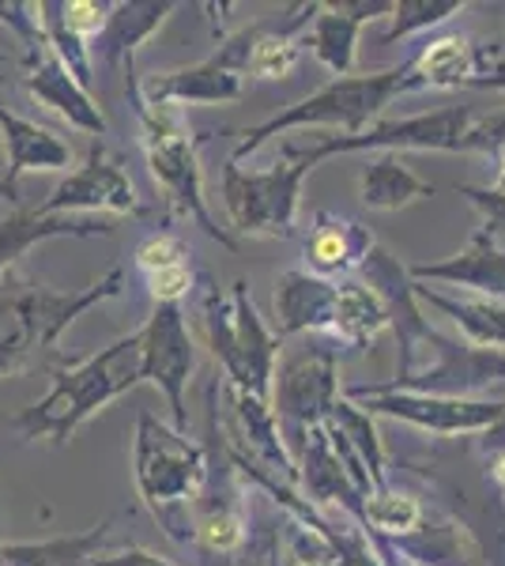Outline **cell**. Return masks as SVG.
Segmentation results:
<instances>
[{
	"label": "cell",
	"instance_id": "obj_15",
	"mask_svg": "<svg viewBox=\"0 0 505 566\" xmlns=\"http://www.w3.org/2000/svg\"><path fill=\"white\" fill-rule=\"evenodd\" d=\"M389 15L392 0H336V4H320L309 31L302 34V45H309L317 65H325L336 80H344L355 69L362 27L374 20H389Z\"/></svg>",
	"mask_w": 505,
	"mask_h": 566
},
{
	"label": "cell",
	"instance_id": "obj_2",
	"mask_svg": "<svg viewBox=\"0 0 505 566\" xmlns=\"http://www.w3.org/2000/svg\"><path fill=\"white\" fill-rule=\"evenodd\" d=\"M125 291V264H109L98 280L76 291H53L45 283L4 272L0 276V381L12 378L57 348V340L91 306L109 303Z\"/></svg>",
	"mask_w": 505,
	"mask_h": 566
},
{
	"label": "cell",
	"instance_id": "obj_34",
	"mask_svg": "<svg viewBox=\"0 0 505 566\" xmlns=\"http://www.w3.org/2000/svg\"><path fill=\"white\" fill-rule=\"evenodd\" d=\"M114 0H61V23L87 45L103 34Z\"/></svg>",
	"mask_w": 505,
	"mask_h": 566
},
{
	"label": "cell",
	"instance_id": "obj_1",
	"mask_svg": "<svg viewBox=\"0 0 505 566\" xmlns=\"http://www.w3.org/2000/svg\"><path fill=\"white\" fill-rule=\"evenodd\" d=\"M144 381V359H140V333L117 336L114 344L98 348L95 355L69 367L53 370V386L45 397L27 405L23 412L8 419L23 442L50 438L53 446H64L84 423H91L106 405L125 397Z\"/></svg>",
	"mask_w": 505,
	"mask_h": 566
},
{
	"label": "cell",
	"instance_id": "obj_38",
	"mask_svg": "<svg viewBox=\"0 0 505 566\" xmlns=\"http://www.w3.org/2000/svg\"><path fill=\"white\" fill-rule=\"evenodd\" d=\"M87 566H178V563H170V559H162V555H155L151 547L122 544V547H109V552H98Z\"/></svg>",
	"mask_w": 505,
	"mask_h": 566
},
{
	"label": "cell",
	"instance_id": "obj_29",
	"mask_svg": "<svg viewBox=\"0 0 505 566\" xmlns=\"http://www.w3.org/2000/svg\"><path fill=\"white\" fill-rule=\"evenodd\" d=\"M422 522H427V506L419 502V495L397 491L392 483L362 499V528L381 541H400V536L419 533Z\"/></svg>",
	"mask_w": 505,
	"mask_h": 566
},
{
	"label": "cell",
	"instance_id": "obj_12",
	"mask_svg": "<svg viewBox=\"0 0 505 566\" xmlns=\"http://www.w3.org/2000/svg\"><path fill=\"white\" fill-rule=\"evenodd\" d=\"M339 386V355L328 344H309L280 363V374L272 378V416L280 423V434L291 446L302 442L309 427L325 423L333 412Z\"/></svg>",
	"mask_w": 505,
	"mask_h": 566
},
{
	"label": "cell",
	"instance_id": "obj_11",
	"mask_svg": "<svg viewBox=\"0 0 505 566\" xmlns=\"http://www.w3.org/2000/svg\"><path fill=\"white\" fill-rule=\"evenodd\" d=\"M264 20L242 27L231 39H223L211 57L186 69L151 72L140 84V98L151 106H223L245 95V65H250L253 42L261 39Z\"/></svg>",
	"mask_w": 505,
	"mask_h": 566
},
{
	"label": "cell",
	"instance_id": "obj_7",
	"mask_svg": "<svg viewBox=\"0 0 505 566\" xmlns=\"http://www.w3.org/2000/svg\"><path fill=\"white\" fill-rule=\"evenodd\" d=\"M397 378L378 389L430 392V397H472L494 381H505V352H486L467 340H449L438 328H419L400 344Z\"/></svg>",
	"mask_w": 505,
	"mask_h": 566
},
{
	"label": "cell",
	"instance_id": "obj_35",
	"mask_svg": "<svg viewBox=\"0 0 505 566\" xmlns=\"http://www.w3.org/2000/svg\"><path fill=\"white\" fill-rule=\"evenodd\" d=\"M0 23L12 27V34L23 42V53L42 50V27H39V8L31 0H0Z\"/></svg>",
	"mask_w": 505,
	"mask_h": 566
},
{
	"label": "cell",
	"instance_id": "obj_40",
	"mask_svg": "<svg viewBox=\"0 0 505 566\" xmlns=\"http://www.w3.org/2000/svg\"><path fill=\"white\" fill-rule=\"evenodd\" d=\"M472 87H483V91H505V69H502V72H491V76H480Z\"/></svg>",
	"mask_w": 505,
	"mask_h": 566
},
{
	"label": "cell",
	"instance_id": "obj_24",
	"mask_svg": "<svg viewBox=\"0 0 505 566\" xmlns=\"http://www.w3.org/2000/svg\"><path fill=\"white\" fill-rule=\"evenodd\" d=\"M0 140H4V159L8 175L4 186L15 193V181L31 170H69L72 167V148L61 140L53 129L31 122V117L15 114V109L0 106Z\"/></svg>",
	"mask_w": 505,
	"mask_h": 566
},
{
	"label": "cell",
	"instance_id": "obj_23",
	"mask_svg": "<svg viewBox=\"0 0 505 566\" xmlns=\"http://www.w3.org/2000/svg\"><path fill=\"white\" fill-rule=\"evenodd\" d=\"M378 245L370 227L355 223L347 216H336L328 208H320L314 216V231L306 239V261L314 276L333 280V276H351L362 269V261L370 258V250Z\"/></svg>",
	"mask_w": 505,
	"mask_h": 566
},
{
	"label": "cell",
	"instance_id": "obj_41",
	"mask_svg": "<svg viewBox=\"0 0 505 566\" xmlns=\"http://www.w3.org/2000/svg\"><path fill=\"white\" fill-rule=\"evenodd\" d=\"M491 476H494V483L505 491V450H498L494 453V461H491Z\"/></svg>",
	"mask_w": 505,
	"mask_h": 566
},
{
	"label": "cell",
	"instance_id": "obj_39",
	"mask_svg": "<svg viewBox=\"0 0 505 566\" xmlns=\"http://www.w3.org/2000/svg\"><path fill=\"white\" fill-rule=\"evenodd\" d=\"M494 159H498V178H494V186H491V193H498L505 197V140L494 148Z\"/></svg>",
	"mask_w": 505,
	"mask_h": 566
},
{
	"label": "cell",
	"instance_id": "obj_30",
	"mask_svg": "<svg viewBox=\"0 0 505 566\" xmlns=\"http://www.w3.org/2000/svg\"><path fill=\"white\" fill-rule=\"evenodd\" d=\"M328 419H333V423L339 427V434L347 438V446L355 450V458L362 461V469H366V476H370L374 491L389 488V476H385V446L378 438V427H374V416H366L362 408L351 405V400L339 392Z\"/></svg>",
	"mask_w": 505,
	"mask_h": 566
},
{
	"label": "cell",
	"instance_id": "obj_45",
	"mask_svg": "<svg viewBox=\"0 0 505 566\" xmlns=\"http://www.w3.org/2000/svg\"><path fill=\"white\" fill-rule=\"evenodd\" d=\"M0 69H4V53H0Z\"/></svg>",
	"mask_w": 505,
	"mask_h": 566
},
{
	"label": "cell",
	"instance_id": "obj_43",
	"mask_svg": "<svg viewBox=\"0 0 505 566\" xmlns=\"http://www.w3.org/2000/svg\"><path fill=\"white\" fill-rule=\"evenodd\" d=\"M269 566H280V547H272V555H269Z\"/></svg>",
	"mask_w": 505,
	"mask_h": 566
},
{
	"label": "cell",
	"instance_id": "obj_32",
	"mask_svg": "<svg viewBox=\"0 0 505 566\" xmlns=\"http://www.w3.org/2000/svg\"><path fill=\"white\" fill-rule=\"evenodd\" d=\"M464 8H467V0H397L381 45H392L422 31H434V27L449 23L453 15H461Z\"/></svg>",
	"mask_w": 505,
	"mask_h": 566
},
{
	"label": "cell",
	"instance_id": "obj_6",
	"mask_svg": "<svg viewBox=\"0 0 505 566\" xmlns=\"http://www.w3.org/2000/svg\"><path fill=\"white\" fill-rule=\"evenodd\" d=\"M200 314H204L208 348L215 355L219 367H223L227 381L272 405V378H275V359H280V340L264 325L261 310H256L250 295V283L238 280L231 287V298H223L219 287L208 283Z\"/></svg>",
	"mask_w": 505,
	"mask_h": 566
},
{
	"label": "cell",
	"instance_id": "obj_9",
	"mask_svg": "<svg viewBox=\"0 0 505 566\" xmlns=\"http://www.w3.org/2000/svg\"><path fill=\"white\" fill-rule=\"evenodd\" d=\"M480 122L472 106H442L430 114L400 117V122H378L358 136H325L314 148H287L306 170L333 155L351 151H472V129Z\"/></svg>",
	"mask_w": 505,
	"mask_h": 566
},
{
	"label": "cell",
	"instance_id": "obj_36",
	"mask_svg": "<svg viewBox=\"0 0 505 566\" xmlns=\"http://www.w3.org/2000/svg\"><path fill=\"white\" fill-rule=\"evenodd\" d=\"M453 193L464 197V200H472V205L480 208L483 234H491L494 242L505 239V197L491 193V189H483V186H453Z\"/></svg>",
	"mask_w": 505,
	"mask_h": 566
},
{
	"label": "cell",
	"instance_id": "obj_8",
	"mask_svg": "<svg viewBox=\"0 0 505 566\" xmlns=\"http://www.w3.org/2000/svg\"><path fill=\"white\" fill-rule=\"evenodd\" d=\"M309 170L291 151L264 170L223 167V208L238 234L245 239H291L298 223L302 181Z\"/></svg>",
	"mask_w": 505,
	"mask_h": 566
},
{
	"label": "cell",
	"instance_id": "obj_16",
	"mask_svg": "<svg viewBox=\"0 0 505 566\" xmlns=\"http://www.w3.org/2000/svg\"><path fill=\"white\" fill-rule=\"evenodd\" d=\"M23 91L39 106L53 109L61 122H69L72 129L95 136V140L106 136V114L98 109L95 98H91V91L80 87L76 80H72V72L64 69L45 45L34 53H23Z\"/></svg>",
	"mask_w": 505,
	"mask_h": 566
},
{
	"label": "cell",
	"instance_id": "obj_19",
	"mask_svg": "<svg viewBox=\"0 0 505 566\" xmlns=\"http://www.w3.org/2000/svg\"><path fill=\"white\" fill-rule=\"evenodd\" d=\"M219 392H223L227 408H231V416H234V438H242L250 458L261 461V469H269L272 480H283L287 488H295L298 483L295 453H291L287 442H283L280 423H275L269 400H256L253 392L238 389L231 381H223Z\"/></svg>",
	"mask_w": 505,
	"mask_h": 566
},
{
	"label": "cell",
	"instance_id": "obj_28",
	"mask_svg": "<svg viewBox=\"0 0 505 566\" xmlns=\"http://www.w3.org/2000/svg\"><path fill=\"white\" fill-rule=\"evenodd\" d=\"M389 328V314H385L381 298L366 287L362 280L347 276L336 287V314H333V333L347 348H370L374 340Z\"/></svg>",
	"mask_w": 505,
	"mask_h": 566
},
{
	"label": "cell",
	"instance_id": "obj_26",
	"mask_svg": "<svg viewBox=\"0 0 505 566\" xmlns=\"http://www.w3.org/2000/svg\"><path fill=\"white\" fill-rule=\"evenodd\" d=\"M114 517L72 536L50 541H0V566H87L109 541Z\"/></svg>",
	"mask_w": 505,
	"mask_h": 566
},
{
	"label": "cell",
	"instance_id": "obj_17",
	"mask_svg": "<svg viewBox=\"0 0 505 566\" xmlns=\"http://www.w3.org/2000/svg\"><path fill=\"white\" fill-rule=\"evenodd\" d=\"M408 276L411 283H449V287L467 291V295L505 303V250L483 231H475L464 250H456L453 258L411 264Z\"/></svg>",
	"mask_w": 505,
	"mask_h": 566
},
{
	"label": "cell",
	"instance_id": "obj_25",
	"mask_svg": "<svg viewBox=\"0 0 505 566\" xmlns=\"http://www.w3.org/2000/svg\"><path fill=\"white\" fill-rule=\"evenodd\" d=\"M411 291H415L419 306H434L438 314H445L461 328L467 344L486 352H505V303H498V298L467 295V291L445 295V291L427 287V283H411Z\"/></svg>",
	"mask_w": 505,
	"mask_h": 566
},
{
	"label": "cell",
	"instance_id": "obj_18",
	"mask_svg": "<svg viewBox=\"0 0 505 566\" xmlns=\"http://www.w3.org/2000/svg\"><path fill=\"white\" fill-rule=\"evenodd\" d=\"M408 76H411V91L422 87H472L475 80L486 76L491 65V45H475L467 34H434V39L419 42V50L411 53L408 61Z\"/></svg>",
	"mask_w": 505,
	"mask_h": 566
},
{
	"label": "cell",
	"instance_id": "obj_37",
	"mask_svg": "<svg viewBox=\"0 0 505 566\" xmlns=\"http://www.w3.org/2000/svg\"><path fill=\"white\" fill-rule=\"evenodd\" d=\"M189 291H192V269H189V264H173V269H159V272H151V276H148V295H151L155 306H159V303L178 306Z\"/></svg>",
	"mask_w": 505,
	"mask_h": 566
},
{
	"label": "cell",
	"instance_id": "obj_14",
	"mask_svg": "<svg viewBox=\"0 0 505 566\" xmlns=\"http://www.w3.org/2000/svg\"><path fill=\"white\" fill-rule=\"evenodd\" d=\"M136 333H140L144 381H151L167 397L173 427L189 434L186 389L192 381V370H197V344L189 336L186 314H181V306L159 303Z\"/></svg>",
	"mask_w": 505,
	"mask_h": 566
},
{
	"label": "cell",
	"instance_id": "obj_5",
	"mask_svg": "<svg viewBox=\"0 0 505 566\" xmlns=\"http://www.w3.org/2000/svg\"><path fill=\"white\" fill-rule=\"evenodd\" d=\"M125 91L133 103L136 125H140V144L144 159L155 178V186L162 189L170 212L186 216L189 223H197L211 242H219L223 250H238L234 234H227L223 227L211 219L208 200H204V178H200V140L192 136L186 117L178 114V106H151L140 98V84L136 72H125Z\"/></svg>",
	"mask_w": 505,
	"mask_h": 566
},
{
	"label": "cell",
	"instance_id": "obj_42",
	"mask_svg": "<svg viewBox=\"0 0 505 566\" xmlns=\"http://www.w3.org/2000/svg\"><path fill=\"white\" fill-rule=\"evenodd\" d=\"M0 197H4L8 205H20V193H12V189H8L4 181H0Z\"/></svg>",
	"mask_w": 505,
	"mask_h": 566
},
{
	"label": "cell",
	"instance_id": "obj_3",
	"mask_svg": "<svg viewBox=\"0 0 505 566\" xmlns=\"http://www.w3.org/2000/svg\"><path fill=\"white\" fill-rule=\"evenodd\" d=\"M133 480L136 495L151 510L173 544H192V514L204 495L208 450L189 442L186 431L162 423L151 412L136 416L133 431Z\"/></svg>",
	"mask_w": 505,
	"mask_h": 566
},
{
	"label": "cell",
	"instance_id": "obj_44",
	"mask_svg": "<svg viewBox=\"0 0 505 566\" xmlns=\"http://www.w3.org/2000/svg\"><path fill=\"white\" fill-rule=\"evenodd\" d=\"M403 566H430V563H403Z\"/></svg>",
	"mask_w": 505,
	"mask_h": 566
},
{
	"label": "cell",
	"instance_id": "obj_27",
	"mask_svg": "<svg viewBox=\"0 0 505 566\" xmlns=\"http://www.w3.org/2000/svg\"><path fill=\"white\" fill-rule=\"evenodd\" d=\"M358 186H362V205L374 208V212H400V208L438 193L427 178H419L415 170L392 151L374 155L362 167V181H358Z\"/></svg>",
	"mask_w": 505,
	"mask_h": 566
},
{
	"label": "cell",
	"instance_id": "obj_13",
	"mask_svg": "<svg viewBox=\"0 0 505 566\" xmlns=\"http://www.w3.org/2000/svg\"><path fill=\"white\" fill-rule=\"evenodd\" d=\"M34 212L42 216H144L140 193L125 175L122 159L103 140L91 144L84 167L69 170Z\"/></svg>",
	"mask_w": 505,
	"mask_h": 566
},
{
	"label": "cell",
	"instance_id": "obj_33",
	"mask_svg": "<svg viewBox=\"0 0 505 566\" xmlns=\"http://www.w3.org/2000/svg\"><path fill=\"white\" fill-rule=\"evenodd\" d=\"M133 261L144 276H151V272H159V269H173V264H189V242L170 231H159L136 245Z\"/></svg>",
	"mask_w": 505,
	"mask_h": 566
},
{
	"label": "cell",
	"instance_id": "obj_10",
	"mask_svg": "<svg viewBox=\"0 0 505 566\" xmlns=\"http://www.w3.org/2000/svg\"><path fill=\"white\" fill-rule=\"evenodd\" d=\"M344 397L366 416H385L427 434H498L505 431V400L475 397H430V392H403L378 386H344Z\"/></svg>",
	"mask_w": 505,
	"mask_h": 566
},
{
	"label": "cell",
	"instance_id": "obj_31",
	"mask_svg": "<svg viewBox=\"0 0 505 566\" xmlns=\"http://www.w3.org/2000/svg\"><path fill=\"white\" fill-rule=\"evenodd\" d=\"M34 8H39V27H42L45 50H50L53 57L72 72V80H76L80 87L91 91L95 87V61H91V45L84 39H76V34L61 23V0H42V4H34Z\"/></svg>",
	"mask_w": 505,
	"mask_h": 566
},
{
	"label": "cell",
	"instance_id": "obj_21",
	"mask_svg": "<svg viewBox=\"0 0 505 566\" xmlns=\"http://www.w3.org/2000/svg\"><path fill=\"white\" fill-rule=\"evenodd\" d=\"M114 234V223L103 216H42L34 208H15L0 216V276L15 269L31 245L50 239H95Z\"/></svg>",
	"mask_w": 505,
	"mask_h": 566
},
{
	"label": "cell",
	"instance_id": "obj_20",
	"mask_svg": "<svg viewBox=\"0 0 505 566\" xmlns=\"http://www.w3.org/2000/svg\"><path fill=\"white\" fill-rule=\"evenodd\" d=\"M336 280H320L306 269H287L275 276V340L309 333H333Z\"/></svg>",
	"mask_w": 505,
	"mask_h": 566
},
{
	"label": "cell",
	"instance_id": "obj_22",
	"mask_svg": "<svg viewBox=\"0 0 505 566\" xmlns=\"http://www.w3.org/2000/svg\"><path fill=\"white\" fill-rule=\"evenodd\" d=\"M173 12H178L173 0H114L103 34L91 42V53H98V61L109 69L122 65L125 72H136V50H140Z\"/></svg>",
	"mask_w": 505,
	"mask_h": 566
},
{
	"label": "cell",
	"instance_id": "obj_4",
	"mask_svg": "<svg viewBox=\"0 0 505 566\" xmlns=\"http://www.w3.org/2000/svg\"><path fill=\"white\" fill-rule=\"evenodd\" d=\"M408 91H411L408 65L333 80V84H325L320 91H314V95L283 106L269 122L238 133L242 140H238V148L231 151L227 163L242 167L245 159H253V155L272 140V136L291 133V129H339V136H358L362 129H370L374 117H378L392 98L408 95Z\"/></svg>",
	"mask_w": 505,
	"mask_h": 566
}]
</instances>
